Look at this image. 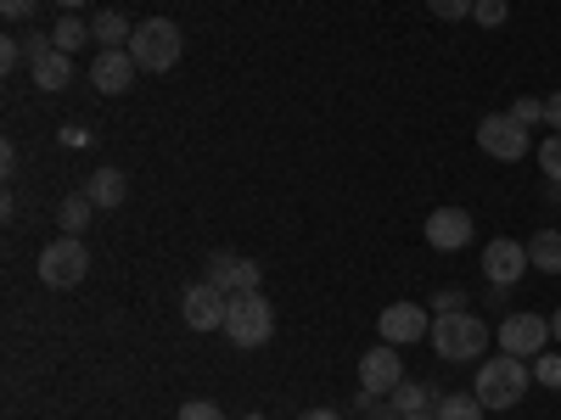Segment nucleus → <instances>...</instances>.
<instances>
[{
	"mask_svg": "<svg viewBox=\"0 0 561 420\" xmlns=\"http://www.w3.org/2000/svg\"><path fill=\"white\" fill-rule=\"evenodd\" d=\"M528 382H534L528 359H517V353H494V359L478 364V387H472V393H478L483 409H511V404H523Z\"/></svg>",
	"mask_w": 561,
	"mask_h": 420,
	"instance_id": "f257e3e1",
	"label": "nucleus"
},
{
	"mask_svg": "<svg viewBox=\"0 0 561 420\" xmlns=\"http://www.w3.org/2000/svg\"><path fill=\"white\" fill-rule=\"evenodd\" d=\"M433 353L438 359H449V364H466V359H483V348H489V325L478 319V314H466V308H455V314H438L433 319Z\"/></svg>",
	"mask_w": 561,
	"mask_h": 420,
	"instance_id": "f03ea898",
	"label": "nucleus"
},
{
	"mask_svg": "<svg viewBox=\"0 0 561 420\" xmlns=\"http://www.w3.org/2000/svg\"><path fill=\"white\" fill-rule=\"evenodd\" d=\"M180 51H185V39H180V28L169 18H147V23H135V34H129V57L140 62V73H169L180 62Z\"/></svg>",
	"mask_w": 561,
	"mask_h": 420,
	"instance_id": "7ed1b4c3",
	"label": "nucleus"
},
{
	"mask_svg": "<svg viewBox=\"0 0 561 420\" xmlns=\"http://www.w3.org/2000/svg\"><path fill=\"white\" fill-rule=\"evenodd\" d=\"M225 337L237 348H264L275 337V308L264 303V292H237L225 303Z\"/></svg>",
	"mask_w": 561,
	"mask_h": 420,
	"instance_id": "20e7f679",
	"label": "nucleus"
},
{
	"mask_svg": "<svg viewBox=\"0 0 561 420\" xmlns=\"http://www.w3.org/2000/svg\"><path fill=\"white\" fill-rule=\"evenodd\" d=\"M90 275V253H84V242L79 236H62V242H51L39 253V280L51 292H68V287H79V280Z\"/></svg>",
	"mask_w": 561,
	"mask_h": 420,
	"instance_id": "39448f33",
	"label": "nucleus"
},
{
	"mask_svg": "<svg viewBox=\"0 0 561 420\" xmlns=\"http://www.w3.org/2000/svg\"><path fill=\"white\" fill-rule=\"evenodd\" d=\"M478 147H483L489 158H500V163H523V158H528V129L511 118V113H483Z\"/></svg>",
	"mask_w": 561,
	"mask_h": 420,
	"instance_id": "423d86ee",
	"label": "nucleus"
},
{
	"mask_svg": "<svg viewBox=\"0 0 561 420\" xmlns=\"http://www.w3.org/2000/svg\"><path fill=\"white\" fill-rule=\"evenodd\" d=\"M550 319L545 314H505L500 325V353H517V359H539L550 348Z\"/></svg>",
	"mask_w": 561,
	"mask_h": 420,
	"instance_id": "0eeeda50",
	"label": "nucleus"
},
{
	"mask_svg": "<svg viewBox=\"0 0 561 420\" xmlns=\"http://www.w3.org/2000/svg\"><path fill=\"white\" fill-rule=\"evenodd\" d=\"M208 287H219L225 298H237V292H259V264L253 258H242V253H230V247H219L214 258H208Z\"/></svg>",
	"mask_w": 561,
	"mask_h": 420,
	"instance_id": "6e6552de",
	"label": "nucleus"
},
{
	"mask_svg": "<svg viewBox=\"0 0 561 420\" xmlns=\"http://www.w3.org/2000/svg\"><path fill=\"white\" fill-rule=\"evenodd\" d=\"M399 382H404V359H399V348H393V342H382V348H365V359H359V393H377V398H388Z\"/></svg>",
	"mask_w": 561,
	"mask_h": 420,
	"instance_id": "1a4fd4ad",
	"label": "nucleus"
},
{
	"mask_svg": "<svg viewBox=\"0 0 561 420\" xmlns=\"http://www.w3.org/2000/svg\"><path fill=\"white\" fill-rule=\"evenodd\" d=\"M225 292L219 287H208V280H197V287H185L180 292V314H185V325L192 331H225Z\"/></svg>",
	"mask_w": 561,
	"mask_h": 420,
	"instance_id": "9d476101",
	"label": "nucleus"
},
{
	"mask_svg": "<svg viewBox=\"0 0 561 420\" xmlns=\"http://www.w3.org/2000/svg\"><path fill=\"white\" fill-rule=\"evenodd\" d=\"M377 331H382V342L410 348V342H421V337L433 331V319H427V308H421V303H388L382 319H377Z\"/></svg>",
	"mask_w": 561,
	"mask_h": 420,
	"instance_id": "9b49d317",
	"label": "nucleus"
},
{
	"mask_svg": "<svg viewBox=\"0 0 561 420\" xmlns=\"http://www.w3.org/2000/svg\"><path fill=\"white\" fill-rule=\"evenodd\" d=\"M483 275L494 280V287H517V280L528 275V247L511 242V236H494L483 247Z\"/></svg>",
	"mask_w": 561,
	"mask_h": 420,
	"instance_id": "f8f14e48",
	"label": "nucleus"
},
{
	"mask_svg": "<svg viewBox=\"0 0 561 420\" xmlns=\"http://www.w3.org/2000/svg\"><path fill=\"white\" fill-rule=\"evenodd\" d=\"M427 242H433L438 253H460L466 242H472V213H466V208H438V213H427Z\"/></svg>",
	"mask_w": 561,
	"mask_h": 420,
	"instance_id": "ddd939ff",
	"label": "nucleus"
},
{
	"mask_svg": "<svg viewBox=\"0 0 561 420\" xmlns=\"http://www.w3.org/2000/svg\"><path fill=\"white\" fill-rule=\"evenodd\" d=\"M135 73H140V62L129 51H102L96 62H90V84H96L102 96H124V90L135 84Z\"/></svg>",
	"mask_w": 561,
	"mask_h": 420,
	"instance_id": "4468645a",
	"label": "nucleus"
},
{
	"mask_svg": "<svg viewBox=\"0 0 561 420\" xmlns=\"http://www.w3.org/2000/svg\"><path fill=\"white\" fill-rule=\"evenodd\" d=\"M84 197L96 202V208H124V197H129L124 168H96V174H90V185H84Z\"/></svg>",
	"mask_w": 561,
	"mask_h": 420,
	"instance_id": "2eb2a0df",
	"label": "nucleus"
},
{
	"mask_svg": "<svg viewBox=\"0 0 561 420\" xmlns=\"http://www.w3.org/2000/svg\"><path fill=\"white\" fill-rule=\"evenodd\" d=\"M90 34H96L102 51H129V34H135V23H124V12H102L96 23H90Z\"/></svg>",
	"mask_w": 561,
	"mask_h": 420,
	"instance_id": "dca6fc26",
	"label": "nucleus"
},
{
	"mask_svg": "<svg viewBox=\"0 0 561 420\" xmlns=\"http://www.w3.org/2000/svg\"><path fill=\"white\" fill-rule=\"evenodd\" d=\"M528 264L539 275H561V230H539V236L528 242Z\"/></svg>",
	"mask_w": 561,
	"mask_h": 420,
	"instance_id": "f3484780",
	"label": "nucleus"
},
{
	"mask_svg": "<svg viewBox=\"0 0 561 420\" xmlns=\"http://www.w3.org/2000/svg\"><path fill=\"white\" fill-rule=\"evenodd\" d=\"M34 68V84L39 90H62L68 79H73V57H62V51H45L39 62H28Z\"/></svg>",
	"mask_w": 561,
	"mask_h": 420,
	"instance_id": "a211bd4d",
	"label": "nucleus"
},
{
	"mask_svg": "<svg viewBox=\"0 0 561 420\" xmlns=\"http://www.w3.org/2000/svg\"><path fill=\"white\" fill-rule=\"evenodd\" d=\"M96 219V202H90L84 191L79 197H68L62 208H57V224H62V236H84V224Z\"/></svg>",
	"mask_w": 561,
	"mask_h": 420,
	"instance_id": "6ab92c4d",
	"label": "nucleus"
},
{
	"mask_svg": "<svg viewBox=\"0 0 561 420\" xmlns=\"http://www.w3.org/2000/svg\"><path fill=\"white\" fill-rule=\"evenodd\" d=\"M433 415L438 420H483V404H478V393H444L433 404Z\"/></svg>",
	"mask_w": 561,
	"mask_h": 420,
	"instance_id": "aec40b11",
	"label": "nucleus"
},
{
	"mask_svg": "<svg viewBox=\"0 0 561 420\" xmlns=\"http://www.w3.org/2000/svg\"><path fill=\"white\" fill-rule=\"evenodd\" d=\"M84 39H96V34H90V23H79V12H68V18H62V23L51 28V45H57L62 57H73Z\"/></svg>",
	"mask_w": 561,
	"mask_h": 420,
	"instance_id": "412c9836",
	"label": "nucleus"
},
{
	"mask_svg": "<svg viewBox=\"0 0 561 420\" xmlns=\"http://www.w3.org/2000/svg\"><path fill=\"white\" fill-rule=\"evenodd\" d=\"M388 404H393V415H421V409H433V398H427V387H421V382H399L393 393H388Z\"/></svg>",
	"mask_w": 561,
	"mask_h": 420,
	"instance_id": "4be33fe9",
	"label": "nucleus"
},
{
	"mask_svg": "<svg viewBox=\"0 0 561 420\" xmlns=\"http://www.w3.org/2000/svg\"><path fill=\"white\" fill-rule=\"evenodd\" d=\"M534 158H539L545 179H556V185H561V135H550V140H545V147H539Z\"/></svg>",
	"mask_w": 561,
	"mask_h": 420,
	"instance_id": "5701e85b",
	"label": "nucleus"
},
{
	"mask_svg": "<svg viewBox=\"0 0 561 420\" xmlns=\"http://www.w3.org/2000/svg\"><path fill=\"white\" fill-rule=\"evenodd\" d=\"M472 7H478V0H427V12H433V18H444V23L472 18Z\"/></svg>",
	"mask_w": 561,
	"mask_h": 420,
	"instance_id": "b1692460",
	"label": "nucleus"
},
{
	"mask_svg": "<svg viewBox=\"0 0 561 420\" xmlns=\"http://www.w3.org/2000/svg\"><path fill=\"white\" fill-rule=\"evenodd\" d=\"M534 382H545V387L561 393V353H539L534 359Z\"/></svg>",
	"mask_w": 561,
	"mask_h": 420,
	"instance_id": "393cba45",
	"label": "nucleus"
},
{
	"mask_svg": "<svg viewBox=\"0 0 561 420\" xmlns=\"http://www.w3.org/2000/svg\"><path fill=\"white\" fill-rule=\"evenodd\" d=\"M472 18H478L483 28H500V23L511 18V7H505V0H478V7H472Z\"/></svg>",
	"mask_w": 561,
	"mask_h": 420,
	"instance_id": "a878e982",
	"label": "nucleus"
},
{
	"mask_svg": "<svg viewBox=\"0 0 561 420\" xmlns=\"http://www.w3.org/2000/svg\"><path fill=\"white\" fill-rule=\"evenodd\" d=\"M511 118H517L523 129H528V124H545V102H534V96H517V102H511Z\"/></svg>",
	"mask_w": 561,
	"mask_h": 420,
	"instance_id": "bb28decb",
	"label": "nucleus"
},
{
	"mask_svg": "<svg viewBox=\"0 0 561 420\" xmlns=\"http://www.w3.org/2000/svg\"><path fill=\"white\" fill-rule=\"evenodd\" d=\"M180 420H225V415H219V404H208V398H192V404H180Z\"/></svg>",
	"mask_w": 561,
	"mask_h": 420,
	"instance_id": "cd10ccee",
	"label": "nucleus"
},
{
	"mask_svg": "<svg viewBox=\"0 0 561 420\" xmlns=\"http://www.w3.org/2000/svg\"><path fill=\"white\" fill-rule=\"evenodd\" d=\"M34 12H39V0H0V18H7V23H23Z\"/></svg>",
	"mask_w": 561,
	"mask_h": 420,
	"instance_id": "c85d7f7f",
	"label": "nucleus"
},
{
	"mask_svg": "<svg viewBox=\"0 0 561 420\" xmlns=\"http://www.w3.org/2000/svg\"><path fill=\"white\" fill-rule=\"evenodd\" d=\"M45 51H57V45H51V34H28V39H23V57H28V62H39Z\"/></svg>",
	"mask_w": 561,
	"mask_h": 420,
	"instance_id": "c756f323",
	"label": "nucleus"
},
{
	"mask_svg": "<svg viewBox=\"0 0 561 420\" xmlns=\"http://www.w3.org/2000/svg\"><path fill=\"white\" fill-rule=\"evenodd\" d=\"M18 62H23V39H12V34H7V39H0V68L12 73Z\"/></svg>",
	"mask_w": 561,
	"mask_h": 420,
	"instance_id": "7c9ffc66",
	"label": "nucleus"
},
{
	"mask_svg": "<svg viewBox=\"0 0 561 420\" xmlns=\"http://www.w3.org/2000/svg\"><path fill=\"white\" fill-rule=\"evenodd\" d=\"M433 303H438V314H455V308L466 303V292H460V287H449V292H438Z\"/></svg>",
	"mask_w": 561,
	"mask_h": 420,
	"instance_id": "2f4dec72",
	"label": "nucleus"
},
{
	"mask_svg": "<svg viewBox=\"0 0 561 420\" xmlns=\"http://www.w3.org/2000/svg\"><path fill=\"white\" fill-rule=\"evenodd\" d=\"M545 124L561 135V90H556V96H545Z\"/></svg>",
	"mask_w": 561,
	"mask_h": 420,
	"instance_id": "473e14b6",
	"label": "nucleus"
},
{
	"mask_svg": "<svg viewBox=\"0 0 561 420\" xmlns=\"http://www.w3.org/2000/svg\"><path fill=\"white\" fill-rule=\"evenodd\" d=\"M298 420H343V415H337V409H304Z\"/></svg>",
	"mask_w": 561,
	"mask_h": 420,
	"instance_id": "72a5a7b5",
	"label": "nucleus"
},
{
	"mask_svg": "<svg viewBox=\"0 0 561 420\" xmlns=\"http://www.w3.org/2000/svg\"><path fill=\"white\" fill-rule=\"evenodd\" d=\"M550 337H556V342H561V308H556V314H550Z\"/></svg>",
	"mask_w": 561,
	"mask_h": 420,
	"instance_id": "f704fd0d",
	"label": "nucleus"
},
{
	"mask_svg": "<svg viewBox=\"0 0 561 420\" xmlns=\"http://www.w3.org/2000/svg\"><path fill=\"white\" fill-rule=\"evenodd\" d=\"M57 7H62V12H79V7H90V0H57Z\"/></svg>",
	"mask_w": 561,
	"mask_h": 420,
	"instance_id": "c9c22d12",
	"label": "nucleus"
},
{
	"mask_svg": "<svg viewBox=\"0 0 561 420\" xmlns=\"http://www.w3.org/2000/svg\"><path fill=\"white\" fill-rule=\"evenodd\" d=\"M399 420H438L433 409H421V415H399Z\"/></svg>",
	"mask_w": 561,
	"mask_h": 420,
	"instance_id": "e433bc0d",
	"label": "nucleus"
},
{
	"mask_svg": "<svg viewBox=\"0 0 561 420\" xmlns=\"http://www.w3.org/2000/svg\"><path fill=\"white\" fill-rule=\"evenodd\" d=\"M242 420H264V415H242Z\"/></svg>",
	"mask_w": 561,
	"mask_h": 420,
	"instance_id": "4c0bfd02",
	"label": "nucleus"
}]
</instances>
